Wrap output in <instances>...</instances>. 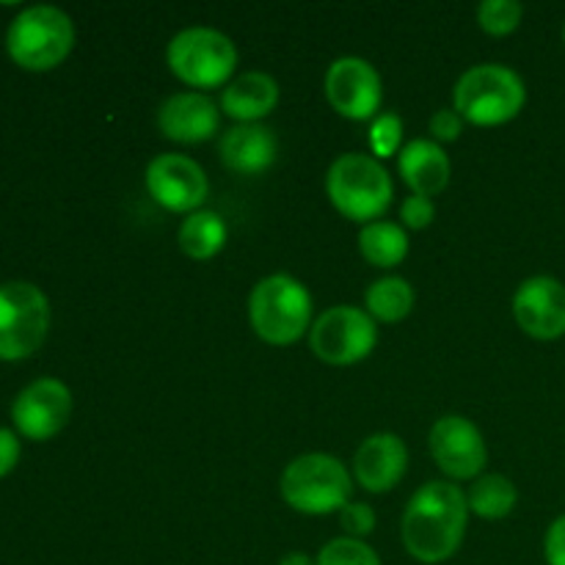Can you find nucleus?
<instances>
[{"label": "nucleus", "instance_id": "6", "mask_svg": "<svg viewBox=\"0 0 565 565\" xmlns=\"http://www.w3.org/2000/svg\"><path fill=\"white\" fill-rule=\"evenodd\" d=\"M75 47V25L55 6H28L11 20L6 50L22 70L47 72Z\"/></svg>", "mask_w": 565, "mask_h": 565}, {"label": "nucleus", "instance_id": "23", "mask_svg": "<svg viewBox=\"0 0 565 565\" xmlns=\"http://www.w3.org/2000/svg\"><path fill=\"white\" fill-rule=\"evenodd\" d=\"M364 309L375 323H401L414 309V287L403 276H384L367 287Z\"/></svg>", "mask_w": 565, "mask_h": 565}, {"label": "nucleus", "instance_id": "20", "mask_svg": "<svg viewBox=\"0 0 565 565\" xmlns=\"http://www.w3.org/2000/svg\"><path fill=\"white\" fill-rule=\"evenodd\" d=\"M226 241H230V230L226 221L213 210H196V213L185 215L177 232V243H180L182 254L191 259H213L215 254L224 252Z\"/></svg>", "mask_w": 565, "mask_h": 565}, {"label": "nucleus", "instance_id": "12", "mask_svg": "<svg viewBox=\"0 0 565 565\" xmlns=\"http://www.w3.org/2000/svg\"><path fill=\"white\" fill-rule=\"evenodd\" d=\"M430 456L436 467L450 480H478L489 461V447L472 419L447 414L436 419L428 436Z\"/></svg>", "mask_w": 565, "mask_h": 565}, {"label": "nucleus", "instance_id": "2", "mask_svg": "<svg viewBox=\"0 0 565 565\" xmlns=\"http://www.w3.org/2000/svg\"><path fill=\"white\" fill-rule=\"evenodd\" d=\"M326 193L342 218L353 224H373L384 218L395 199V182L386 166L373 154H340L326 171Z\"/></svg>", "mask_w": 565, "mask_h": 565}, {"label": "nucleus", "instance_id": "22", "mask_svg": "<svg viewBox=\"0 0 565 565\" xmlns=\"http://www.w3.org/2000/svg\"><path fill=\"white\" fill-rule=\"evenodd\" d=\"M516 500V486L505 475H480L478 480H472L467 491L469 513L486 519V522H500V519L511 516Z\"/></svg>", "mask_w": 565, "mask_h": 565}, {"label": "nucleus", "instance_id": "24", "mask_svg": "<svg viewBox=\"0 0 565 565\" xmlns=\"http://www.w3.org/2000/svg\"><path fill=\"white\" fill-rule=\"evenodd\" d=\"M524 6L516 0H486L478 6V25L489 36H508L522 25Z\"/></svg>", "mask_w": 565, "mask_h": 565}, {"label": "nucleus", "instance_id": "8", "mask_svg": "<svg viewBox=\"0 0 565 565\" xmlns=\"http://www.w3.org/2000/svg\"><path fill=\"white\" fill-rule=\"evenodd\" d=\"M50 329V301L31 281L0 285V359L17 362L42 348Z\"/></svg>", "mask_w": 565, "mask_h": 565}, {"label": "nucleus", "instance_id": "32", "mask_svg": "<svg viewBox=\"0 0 565 565\" xmlns=\"http://www.w3.org/2000/svg\"><path fill=\"white\" fill-rule=\"evenodd\" d=\"M279 565H315V561L303 555V552H290V555L281 557Z\"/></svg>", "mask_w": 565, "mask_h": 565}, {"label": "nucleus", "instance_id": "27", "mask_svg": "<svg viewBox=\"0 0 565 565\" xmlns=\"http://www.w3.org/2000/svg\"><path fill=\"white\" fill-rule=\"evenodd\" d=\"M340 524L348 539L364 541L375 530V511L367 502H348L340 511Z\"/></svg>", "mask_w": 565, "mask_h": 565}, {"label": "nucleus", "instance_id": "29", "mask_svg": "<svg viewBox=\"0 0 565 565\" xmlns=\"http://www.w3.org/2000/svg\"><path fill=\"white\" fill-rule=\"evenodd\" d=\"M428 130L436 143L458 141L463 132V119L456 114V108H439L428 121Z\"/></svg>", "mask_w": 565, "mask_h": 565}, {"label": "nucleus", "instance_id": "3", "mask_svg": "<svg viewBox=\"0 0 565 565\" xmlns=\"http://www.w3.org/2000/svg\"><path fill=\"white\" fill-rule=\"evenodd\" d=\"M527 103L522 75L505 64H478L458 77L452 108L475 127H500L516 119Z\"/></svg>", "mask_w": 565, "mask_h": 565}, {"label": "nucleus", "instance_id": "18", "mask_svg": "<svg viewBox=\"0 0 565 565\" xmlns=\"http://www.w3.org/2000/svg\"><path fill=\"white\" fill-rule=\"evenodd\" d=\"M450 158L434 138H417L397 154V174L403 177L414 196H439L450 182Z\"/></svg>", "mask_w": 565, "mask_h": 565}, {"label": "nucleus", "instance_id": "21", "mask_svg": "<svg viewBox=\"0 0 565 565\" xmlns=\"http://www.w3.org/2000/svg\"><path fill=\"white\" fill-rule=\"evenodd\" d=\"M359 252L375 268H395L408 257V235L395 221H373L359 232Z\"/></svg>", "mask_w": 565, "mask_h": 565}, {"label": "nucleus", "instance_id": "11", "mask_svg": "<svg viewBox=\"0 0 565 565\" xmlns=\"http://www.w3.org/2000/svg\"><path fill=\"white\" fill-rule=\"evenodd\" d=\"M147 193L169 213H196L207 202L210 182L202 166L188 154L163 152L149 160L143 171Z\"/></svg>", "mask_w": 565, "mask_h": 565}, {"label": "nucleus", "instance_id": "33", "mask_svg": "<svg viewBox=\"0 0 565 565\" xmlns=\"http://www.w3.org/2000/svg\"><path fill=\"white\" fill-rule=\"evenodd\" d=\"M563 44H565V25H563Z\"/></svg>", "mask_w": 565, "mask_h": 565}, {"label": "nucleus", "instance_id": "5", "mask_svg": "<svg viewBox=\"0 0 565 565\" xmlns=\"http://www.w3.org/2000/svg\"><path fill=\"white\" fill-rule=\"evenodd\" d=\"M351 472L329 452H307L287 463L281 472V497L287 505L307 516L340 513L351 502Z\"/></svg>", "mask_w": 565, "mask_h": 565}, {"label": "nucleus", "instance_id": "25", "mask_svg": "<svg viewBox=\"0 0 565 565\" xmlns=\"http://www.w3.org/2000/svg\"><path fill=\"white\" fill-rule=\"evenodd\" d=\"M315 565H381V557L379 552L370 544H364V541L342 535V539L329 541V544L318 552Z\"/></svg>", "mask_w": 565, "mask_h": 565}, {"label": "nucleus", "instance_id": "14", "mask_svg": "<svg viewBox=\"0 0 565 565\" xmlns=\"http://www.w3.org/2000/svg\"><path fill=\"white\" fill-rule=\"evenodd\" d=\"M513 318L519 329L541 342L565 334V285L555 276H530L513 296Z\"/></svg>", "mask_w": 565, "mask_h": 565}, {"label": "nucleus", "instance_id": "15", "mask_svg": "<svg viewBox=\"0 0 565 565\" xmlns=\"http://www.w3.org/2000/svg\"><path fill=\"white\" fill-rule=\"evenodd\" d=\"M158 127L174 143H204L218 136V105L202 92L171 94L160 105Z\"/></svg>", "mask_w": 565, "mask_h": 565}, {"label": "nucleus", "instance_id": "10", "mask_svg": "<svg viewBox=\"0 0 565 565\" xmlns=\"http://www.w3.org/2000/svg\"><path fill=\"white\" fill-rule=\"evenodd\" d=\"M323 92L331 108L351 121H373L384 103V83L379 70L359 55H342L329 66Z\"/></svg>", "mask_w": 565, "mask_h": 565}, {"label": "nucleus", "instance_id": "31", "mask_svg": "<svg viewBox=\"0 0 565 565\" xmlns=\"http://www.w3.org/2000/svg\"><path fill=\"white\" fill-rule=\"evenodd\" d=\"M20 461V441L9 428H0V478L9 475Z\"/></svg>", "mask_w": 565, "mask_h": 565}, {"label": "nucleus", "instance_id": "9", "mask_svg": "<svg viewBox=\"0 0 565 565\" xmlns=\"http://www.w3.org/2000/svg\"><path fill=\"white\" fill-rule=\"evenodd\" d=\"M309 345L320 362L331 367H351L364 362L379 345V326L367 309L331 307L309 329Z\"/></svg>", "mask_w": 565, "mask_h": 565}, {"label": "nucleus", "instance_id": "1", "mask_svg": "<svg viewBox=\"0 0 565 565\" xmlns=\"http://www.w3.org/2000/svg\"><path fill=\"white\" fill-rule=\"evenodd\" d=\"M467 522L469 502L461 486L430 480L408 500L401 524L403 546L414 561L425 565L445 563L461 550Z\"/></svg>", "mask_w": 565, "mask_h": 565}, {"label": "nucleus", "instance_id": "16", "mask_svg": "<svg viewBox=\"0 0 565 565\" xmlns=\"http://www.w3.org/2000/svg\"><path fill=\"white\" fill-rule=\"evenodd\" d=\"M408 469V450L401 436L373 434L359 445L353 456V478L370 494H386L395 489Z\"/></svg>", "mask_w": 565, "mask_h": 565}, {"label": "nucleus", "instance_id": "4", "mask_svg": "<svg viewBox=\"0 0 565 565\" xmlns=\"http://www.w3.org/2000/svg\"><path fill=\"white\" fill-rule=\"evenodd\" d=\"M248 320L268 345H292L312 329V296L296 276L270 274L248 296Z\"/></svg>", "mask_w": 565, "mask_h": 565}, {"label": "nucleus", "instance_id": "13", "mask_svg": "<svg viewBox=\"0 0 565 565\" xmlns=\"http://www.w3.org/2000/svg\"><path fill=\"white\" fill-rule=\"evenodd\" d=\"M72 417V392L58 379H39L17 395L11 406L14 428L31 441H47L66 428Z\"/></svg>", "mask_w": 565, "mask_h": 565}, {"label": "nucleus", "instance_id": "28", "mask_svg": "<svg viewBox=\"0 0 565 565\" xmlns=\"http://www.w3.org/2000/svg\"><path fill=\"white\" fill-rule=\"evenodd\" d=\"M436 218V204L428 196H408L401 204V221L406 230H428Z\"/></svg>", "mask_w": 565, "mask_h": 565}, {"label": "nucleus", "instance_id": "26", "mask_svg": "<svg viewBox=\"0 0 565 565\" xmlns=\"http://www.w3.org/2000/svg\"><path fill=\"white\" fill-rule=\"evenodd\" d=\"M370 149H373L375 160L395 158L401 154V141H403V119L395 114V110H384V114L375 116L370 121L367 132Z\"/></svg>", "mask_w": 565, "mask_h": 565}, {"label": "nucleus", "instance_id": "19", "mask_svg": "<svg viewBox=\"0 0 565 565\" xmlns=\"http://www.w3.org/2000/svg\"><path fill=\"white\" fill-rule=\"evenodd\" d=\"M279 105V83L268 72H241L221 94V110L237 125H259Z\"/></svg>", "mask_w": 565, "mask_h": 565}, {"label": "nucleus", "instance_id": "30", "mask_svg": "<svg viewBox=\"0 0 565 565\" xmlns=\"http://www.w3.org/2000/svg\"><path fill=\"white\" fill-rule=\"evenodd\" d=\"M544 557L550 565H565V513L550 524L544 539Z\"/></svg>", "mask_w": 565, "mask_h": 565}, {"label": "nucleus", "instance_id": "17", "mask_svg": "<svg viewBox=\"0 0 565 565\" xmlns=\"http://www.w3.org/2000/svg\"><path fill=\"white\" fill-rule=\"evenodd\" d=\"M221 163L241 177L265 174L276 163L279 141L265 125H235L221 136Z\"/></svg>", "mask_w": 565, "mask_h": 565}, {"label": "nucleus", "instance_id": "7", "mask_svg": "<svg viewBox=\"0 0 565 565\" xmlns=\"http://www.w3.org/2000/svg\"><path fill=\"white\" fill-rule=\"evenodd\" d=\"M237 47L215 28H185L166 47L171 75L191 88L230 86L237 70Z\"/></svg>", "mask_w": 565, "mask_h": 565}]
</instances>
